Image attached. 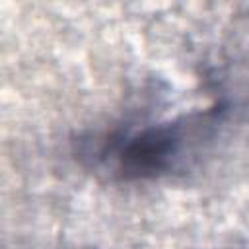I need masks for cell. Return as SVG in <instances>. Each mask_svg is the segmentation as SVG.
Segmentation results:
<instances>
[{
  "label": "cell",
  "mask_w": 249,
  "mask_h": 249,
  "mask_svg": "<svg viewBox=\"0 0 249 249\" xmlns=\"http://www.w3.org/2000/svg\"><path fill=\"white\" fill-rule=\"evenodd\" d=\"M189 124L179 121L150 124L115 142V163L124 177H146L165 171L187 140Z\"/></svg>",
  "instance_id": "obj_1"
}]
</instances>
